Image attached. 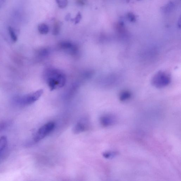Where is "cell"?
I'll return each mask as SVG.
<instances>
[{
    "instance_id": "obj_9",
    "label": "cell",
    "mask_w": 181,
    "mask_h": 181,
    "mask_svg": "<svg viewBox=\"0 0 181 181\" xmlns=\"http://www.w3.org/2000/svg\"><path fill=\"white\" fill-rule=\"evenodd\" d=\"M7 143V138L5 136H2L0 138V153L5 148Z\"/></svg>"
},
{
    "instance_id": "obj_7",
    "label": "cell",
    "mask_w": 181,
    "mask_h": 181,
    "mask_svg": "<svg viewBox=\"0 0 181 181\" xmlns=\"http://www.w3.org/2000/svg\"><path fill=\"white\" fill-rule=\"evenodd\" d=\"M38 31L42 35H46L49 32V27L48 25L45 23H41L38 25Z\"/></svg>"
},
{
    "instance_id": "obj_5",
    "label": "cell",
    "mask_w": 181,
    "mask_h": 181,
    "mask_svg": "<svg viewBox=\"0 0 181 181\" xmlns=\"http://www.w3.org/2000/svg\"><path fill=\"white\" fill-rule=\"evenodd\" d=\"M100 122L102 126L107 127L114 124L116 122V119L112 115H105L101 117Z\"/></svg>"
},
{
    "instance_id": "obj_1",
    "label": "cell",
    "mask_w": 181,
    "mask_h": 181,
    "mask_svg": "<svg viewBox=\"0 0 181 181\" xmlns=\"http://www.w3.org/2000/svg\"><path fill=\"white\" fill-rule=\"evenodd\" d=\"M171 82V78L169 74L164 72H158L153 78L152 83L157 88H162L167 86Z\"/></svg>"
},
{
    "instance_id": "obj_10",
    "label": "cell",
    "mask_w": 181,
    "mask_h": 181,
    "mask_svg": "<svg viewBox=\"0 0 181 181\" xmlns=\"http://www.w3.org/2000/svg\"><path fill=\"white\" fill-rule=\"evenodd\" d=\"M61 26V23L59 21H56L54 23V28H53V33L56 35L59 34L60 31Z\"/></svg>"
},
{
    "instance_id": "obj_20",
    "label": "cell",
    "mask_w": 181,
    "mask_h": 181,
    "mask_svg": "<svg viewBox=\"0 0 181 181\" xmlns=\"http://www.w3.org/2000/svg\"><path fill=\"white\" fill-rule=\"evenodd\" d=\"M84 1L86 2L87 1V0H84Z\"/></svg>"
},
{
    "instance_id": "obj_15",
    "label": "cell",
    "mask_w": 181,
    "mask_h": 181,
    "mask_svg": "<svg viewBox=\"0 0 181 181\" xmlns=\"http://www.w3.org/2000/svg\"><path fill=\"white\" fill-rule=\"evenodd\" d=\"M127 16L129 21L131 22H135L136 21V16L132 13L129 12L127 14Z\"/></svg>"
},
{
    "instance_id": "obj_13",
    "label": "cell",
    "mask_w": 181,
    "mask_h": 181,
    "mask_svg": "<svg viewBox=\"0 0 181 181\" xmlns=\"http://www.w3.org/2000/svg\"><path fill=\"white\" fill-rule=\"evenodd\" d=\"M117 153L114 152H106L103 153V156L106 159H111L116 156Z\"/></svg>"
},
{
    "instance_id": "obj_4",
    "label": "cell",
    "mask_w": 181,
    "mask_h": 181,
    "mask_svg": "<svg viewBox=\"0 0 181 181\" xmlns=\"http://www.w3.org/2000/svg\"><path fill=\"white\" fill-rule=\"evenodd\" d=\"M88 121L86 119H82L74 126L73 128V132L79 134L86 131L88 128Z\"/></svg>"
},
{
    "instance_id": "obj_11",
    "label": "cell",
    "mask_w": 181,
    "mask_h": 181,
    "mask_svg": "<svg viewBox=\"0 0 181 181\" xmlns=\"http://www.w3.org/2000/svg\"><path fill=\"white\" fill-rule=\"evenodd\" d=\"M59 7L63 8L66 7L68 5V0H55Z\"/></svg>"
},
{
    "instance_id": "obj_19",
    "label": "cell",
    "mask_w": 181,
    "mask_h": 181,
    "mask_svg": "<svg viewBox=\"0 0 181 181\" xmlns=\"http://www.w3.org/2000/svg\"><path fill=\"white\" fill-rule=\"evenodd\" d=\"M178 26L179 28H180V26H181V19H180V18L179 20L178 21Z\"/></svg>"
},
{
    "instance_id": "obj_2",
    "label": "cell",
    "mask_w": 181,
    "mask_h": 181,
    "mask_svg": "<svg viewBox=\"0 0 181 181\" xmlns=\"http://www.w3.org/2000/svg\"><path fill=\"white\" fill-rule=\"evenodd\" d=\"M55 126V123L52 122H49L42 126L35 134L34 141L38 142L44 139L54 129Z\"/></svg>"
},
{
    "instance_id": "obj_12",
    "label": "cell",
    "mask_w": 181,
    "mask_h": 181,
    "mask_svg": "<svg viewBox=\"0 0 181 181\" xmlns=\"http://www.w3.org/2000/svg\"><path fill=\"white\" fill-rule=\"evenodd\" d=\"M8 31L12 41L15 42H16L18 40V37L15 33L13 29L12 28V27H9L8 28Z\"/></svg>"
},
{
    "instance_id": "obj_18",
    "label": "cell",
    "mask_w": 181,
    "mask_h": 181,
    "mask_svg": "<svg viewBox=\"0 0 181 181\" xmlns=\"http://www.w3.org/2000/svg\"><path fill=\"white\" fill-rule=\"evenodd\" d=\"M70 18H71V14H69L65 17V20L67 21H69L70 20Z\"/></svg>"
},
{
    "instance_id": "obj_14",
    "label": "cell",
    "mask_w": 181,
    "mask_h": 181,
    "mask_svg": "<svg viewBox=\"0 0 181 181\" xmlns=\"http://www.w3.org/2000/svg\"><path fill=\"white\" fill-rule=\"evenodd\" d=\"M82 18V15L80 12H79L76 15V16L75 18L73 19L72 21L75 23V24H77L78 23L80 22Z\"/></svg>"
},
{
    "instance_id": "obj_8",
    "label": "cell",
    "mask_w": 181,
    "mask_h": 181,
    "mask_svg": "<svg viewBox=\"0 0 181 181\" xmlns=\"http://www.w3.org/2000/svg\"><path fill=\"white\" fill-rule=\"evenodd\" d=\"M131 94L129 92L124 91L121 92L120 95V99L121 101H125L130 99Z\"/></svg>"
},
{
    "instance_id": "obj_6",
    "label": "cell",
    "mask_w": 181,
    "mask_h": 181,
    "mask_svg": "<svg viewBox=\"0 0 181 181\" xmlns=\"http://www.w3.org/2000/svg\"><path fill=\"white\" fill-rule=\"evenodd\" d=\"M174 7V4L172 2H170L166 5L161 8V11L164 13H167L173 10Z\"/></svg>"
},
{
    "instance_id": "obj_17",
    "label": "cell",
    "mask_w": 181,
    "mask_h": 181,
    "mask_svg": "<svg viewBox=\"0 0 181 181\" xmlns=\"http://www.w3.org/2000/svg\"><path fill=\"white\" fill-rule=\"evenodd\" d=\"M86 2L84 0H76V3L81 6L84 5L86 4Z\"/></svg>"
},
{
    "instance_id": "obj_16",
    "label": "cell",
    "mask_w": 181,
    "mask_h": 181,
    "mask_svg": "<svg viewBox=\"0 0 181 181\" xmlns=\"http://www.w3.org/2000/svg\"><path fill=\"white\" fill-rule=\"evenodd\" d=\"M8 123L6 121H2L0 122V132L6 128L8 125Z\"/></svg>"
},
{
    "instance_id": "obj_3",
    "label": "cell",
    "mask_w": 181,
    "mask_h": 181,
    "mask_svg": "<svg viewBox=\"0 0 181 181\" xmlns=\"http://www.w3.org/2000/svg\"><path fill=\"white\" fill-rule=\"evenodd\" d=\"M43 90H39L33 93L23 96L18 100L19 104L22 106H27L30 105L37 101L41 96Z\"/></svg>"
}]
</instances>
